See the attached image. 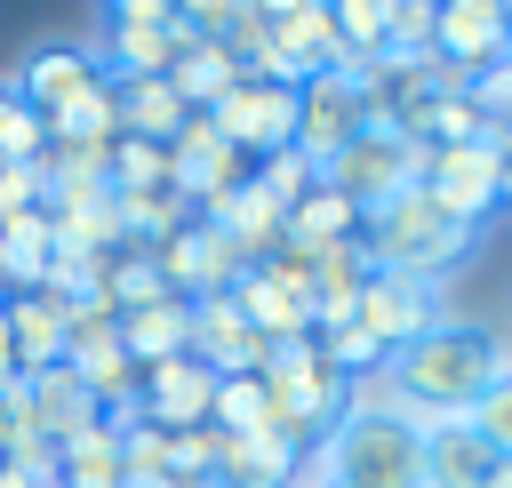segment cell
<instances>
[{
	"instance_id": "6da1fadb",
	"label": "cell",
	"mask_w": 512,
	"mask_h": 488,
	"mask_svg": "<svg viewBox=\"0 0 512 488\" xmlns=\"http://www.w3.org/2000/svg\"><path fill=\"white\" fill-rule=\"evenodd\" d=\"M392 384H400V400L408 408H432V416H464L488 384H496V368H488V328L480 320H432L424 336H408L392 360Z\"/></svg>"
},
{
	"instance_id": "7a4b0ae2",
	"label": "cell",
	"mask_w": 512,
	"mask_h": 488,
	"mask_svg": "<svg viewBox=\"0 0 512 488\" xmlns=\"http://www.w3.org/2000/svg\"><path fill=\"white\" fill-rule=\"evenodd\" d=\"M472 240H480V232H464L456 216H440L424 184H408V192H392L384 208H368V216H360V248H368V264H376V272L432 280V288H440V272H448V264H464V256H472Z\"/></svg>"
},
{
	"instance_id": "3957f363",
	"label": "cell",
	"mask_w": 512,
	"mask_h": 488,
	"mask_svg": "<svg viewBox=\"0 0 512 488\" xmlns=\"http://www.w3.org/2000/svg\"><path fill=\"white\" fill-rule=\"evenodd\" d=\"M328 472L336 488H424V432L416 416H336L328 424Z\"/></svg>"
},
{
	"instance_id": "277c9868",
	"label": "cell",
	"mask_w": 512,
	"mask_h": 488,
	"mask_svg": "<svg viewBox=\"0 0 512 488\" xmlns=\"http://www.w3.org/2000/svg\"><path fill=\"white\" fill-rule=\"evenodd\" d=\"M256 376H264V400H272V432H288L296 448L328 440V424L344 416V376L320 360V344H312V336L272 344Z\"/></svg>"
},
{
	"instance_id": "5b68a950",
	"label": "cell",
	"mask_w": 512,
	"mask_h": 488,
	"mask_svg": "<svg viewBox=\"0 0 512 488\" xmlns=\"http://www.w3.org/2000/svg\"><path fill=\"white\" fill-rule=\"evenodd\" d=\"M424 152H432V144H408V136H392V128H360V136L320 168V184L344 192V200L368 216V208H384L392 192H408V184L424 176Z\"/></svg>"
},
{
	"instance_id": "8992f818",
	"label": "cell",
	"mask_w": 512,
	"mask_h": 488,
	"mask_svg": "<svg viewBox=\"0 0 512 488\" xmlns=\"http://www.w3.org/2000/svg\"><path fill=\"white\" fill-rule=\"evenodd\" d=\"M208 120H216V136L256 168L264 152H288V144H296V88H288V80H232V88L208 104Z\"/></svg>"
},
{
	"instance_id": "52a82bcc",
	"label": "cell",
	"mask_w": 512,
	"mask_h": 488,
	"mask_svg": "<svg viewBox=\"0 0 512 488\" xmlns=\"http://www.w3.org/2000/svg\"><path fill=\"white\" fill-rule=\"evenodd\" d=\"M416 184H424V192H432V208H440V216H456L464 232H480V224L504 208V184H496V144H488V136H480V144H432Z\"/></svg>"
},
{
	"instance_id": "ba28073f",
	"label": "cell",
	"mask_w": 512,
	"mask_h": 488,
	"mask_svg": "<svg viewBox=\"0 0 512 488\" xmlns=\"http://www.w3.org/2000/svg\"><path fill=\"white\" fill-rule=\"evenodd\" d=\"M152 264H160V280H168V296H184V304H200V296H224L248 264H240V248L208 224V216H184L160 248H152Z\"/></svg>"
},
{
	"instance_id": "9c48e42d",
	"label": "cell",
	"mask_w": 512,
	"mask_h": 488,
	"mask_svg": "<svg viewBox=\"0 0 512 488\" xmlns=\"http://www.w3.org/2000/svg\"><path fill=\"white\" fill-rule=\"evenodd\" d=\"M360 128H368V112H360L352 72H312V80H296V152H304L312 168H328Z\"/></svg>"
},
{
	"instance_id": "30bf717a",
	"label": "cell",
	"mask_w": 512,
	"mask_h": 488,
	"mask_svg": "<svg viewBox=\"0 0 512 488\" xmlns=\"http://www.w3.org/2000/svg\"><path fill=\"white\" fill-rule=\"evenodd\" d=\"M432 320H440V288H432V280H408V272H368V280H360L352 328H360V336H376V344H384V360H392L408 336H424Z\"/></svg>"
},
{
	"instance_id": "8fae6325",
	"label": "cell",
	"mask_w": 512,
	"mask_h": 488,
	"mask_svg": "<svg viewBox=\"0 0 512 488\" xmlns=\"http://www.w3.org/2000/svg\"><path fill=\"white\" fill-rule=\"evenodd\" d=\"M432 56H440L448 72L480 80L488 64L512 56V24H504V8H496V0H440V8H432Z\"/></svg>"
},
{
	"instance_id": "7c38bea8",
	"label": "cell",
	"mask_w": 512,
	"mask_h": 488,
	"mask_svg": "<svg viewBox=\"0 0 512 488\" xmlns=\"http://www.w3.org/2000/svg\"><path fill=\"white\" fill-rule=\"evenodd\" d=\"M240 176H248V160L216 136V120H208V112H184V128L168 136V184L192 200V216H200L216 192H232Z\"/></svg>"
},
{
	"instance_id": "4fadbf2b",
	"label": "cell",
	"mask_w": 512,
	"mask_h": 488,
	"mask_svg": "<svg viewBox=\"0 0 512 488\" xmlns=\"http://www.w3.org/2000/svg\"><path fill=\"white\" fill-rule=\"evenodd\" d=\"M136 408H144L152 432H192L216 408V368H200L192 352H176V360H160V368L136 376Z\"/></svg>"
},
{
	"instance_id": "5bb4252c",
	"label": "cell",
	"mask_w": 512,
	"mask_h": 488,
	"mask_svg": "<svg viewBox=\"0 0 512 488\" xmlns=\"http://www.w3.org/2000/svg\"><path fill=\"white\" fill-rule=\"evenodd\" d=\"M192 32L168 16V8H144V16H112L104 24V48H96V64L112 72V80H160L168 64H176V48H184Z\"/></svg>"
},
{
	"instance_id": "9a60e30c",
	"label": "cell",
	"mask_w": 512,
	"mask_h": 488,
	"mask_svg": "<svg viewBox=\"0 0 512 488\" xmlns=\"http://www.w3.org/2000/svg\"><path fill=\"white\" fill-rule=\"evenodd\" d=\"M264 352H272V344L248 328V312L232 304V288L192 304V360H200V368H216V376H256Z\"/></svg>"
},
{
	"instance_id": "2e32d148",
	"label": "cell",
	"mask_w": 512,
	"mask_h": 488,
	"mask_svg": "<svg viewBox=\"0 0 512 488\" xmlns=\"http://www.w3.org/2000/svg\"><path fill=\"white\" fill-rule=\"evenodd\" d=\"M96 80H104L96 48H72V40H56V48H32V56H24V72H16L8 88H16V96L40 112V128H48V120H56V112H64L80 88H96Z\"/></svg>"
},
{
	"instance_id": "e0dca14e",
	"label": "cell",
	"mask_w": 512,
	"mask_h": 488,
	"mask_svg": "<svg viewBox=\"0 0 512 488\" xmlns=\"http://www.w3.org/2000/svg\"><path fill=\"white\" fill-rule=\"evenodd\" d=\"M200 216H208V224H216V232L240 248V264H264V256L280 248V232H288V208H280V200H272L256 176H240L232 192H216Z\"/></svg>"
},
{
	"instance_id": "ac0fdd59",
	"label": "cell",
	"mask_w": 512,
	"mask_h": 488,
	"mask_svg": "<svg viewBox=\"0 0 512 488\" xmlns=\"http://www.w3.org/2000/svg\"><path fill=\"white\" fill-rule=\"evenodd\" d=\"M416 432H424V488H480L496 448L464 424V416H432V408H408Z\"/></svg>"
},
{
	"instance_id": "d6986e66",
	"label": "cell",
	"mask_w": 512,
	"mask_h": 488,
	"mask_svg": "<svg viewBox=\"0 0 512 488\" xmlns=\"http://www.w3.org/2000/svg\"><path fill=\"white\" fill-rule=\"evenodd\" d=\"M0 312H8V344H16V376H40V368H64V312H72V304H56V296H40V288H16V296H0Z\"/></svg>"
},
{
	"instance_id": "ffe728a7",
	"label": "cell",
	"mask_w": 512,
	"mask_h": 488,
	"mask_svg": "<svg viewBox=\"0 0 512 488\" xmlns=\"http://www.w3.org/2000/svg\"><path fill=\"white\" fill-rule=\"evenodd\" d=\"M296 440L288 432H224V448H216V480L224 488H288V472H296Z\"/></svg>"
},
{
	"instance_id": "44dd1931",
	"label": "cell",
	"mask_w": 512,
	"mask_h": 488,
	"mask_svg": "<svg viewBox=\"0 0 512 488\" xmlns=\"http://www.w3.org/2000/svg\"><path fill=\"white\" fill-rule=\"evenodd\" d=\"M272 56H280V80H312V72H344V48H336V24L328 8H296L272 24Z\"/></svg>"
},
{
	"instance_id": "7402d4cb",
	"label": "cell",
	"mask_w": 512,
	"mask_h": 488,
	"mask_svg": "<svg viewBox=\"0 0 512 488\" xmlns=\"http://www.w3.org/2000/svg\"><path fill=\"white\" fill-rule=\"evenodd\" d=\"M232 304L248 312V328H256L264 344H296V336H312V304H304V296H288L264 264H248V272L232 280Z\"/></svg>"
},
{
	"instance_id": "603a6c76",
	"label": "cell",
	"mask_w": 512,
	"mask_h": 488,
	"mask_svg": "<svg viewBox=\"0 0 512 488\" xmlns=\"http://www.w3.org/2000/svg\"><path fill=\"white\" fill-rule=\"evenodd\" d=\"M120 344H128L136 376L160 368V360H176V352H192V304L184 296H160L144 312H120Z\"/></svg>"
},
{
	"instance_id": "cb8c5ba5",
	"label": "cell",
	"mask_w": 512,
	"mask_h": 488,
	"mask_svg": "<svg viewBox=\"0 0 512 488\" xmlns=\"http://www.w3.org/2000/svg\"><path fill=\"white\" fill-rule=\"evenodd\" d=\"M344 240H360V208H352L344 192L312 184V192L288 208V232H280V248H296V256H320V248H344Z\"/></svg>"
},
{
	"instance_id": "d4e9b609",
	"label": "cell",
	"mask_w": 512,
	"mask_h": 488,
	"mask_svg": "<svg viewBox=\"0 0 512 488\" xmlns=\"http://www.w3.org/2000/svg\"><path fill=\"white\" fill-rule=\"evenodd\" d=\"M56 488H128V464H120V432L96 416L88 432L56 440Z\"/></svg>"
},
{
	"instance_id": "484cf974",
	"label": "cell",
	"mask_w": 512,
	"mask_h": 488,
	"mask_svg": "<svg viewBox=\"0 0 512 488\" xmlns=\"http://www.w3.org/2000/svg\"><path fill=\"white\" fill-rule=\"evenodd\" d=\"M160 80H168V88L184 96V112H208V104H216V96H224V88L240 80V64H232V48H224V40H200V32H192V40L176 48V64H168Z\"/></svg>"
},
{
	"instance_id": "4316f807",
	"label": "cell",
	"mask_w": 512,
	"mask_h": 488,
	"mask_svg": "<svg viewBox=\"0 0 512 488\" xmlns=\"http://www.w3.org/2000/svg\"><path fill=\"white\" fill-rule=\"evenodd\" d=\"M48 144H80V152H112V144H120V88H112V72H104L96 88H80V96L48 120Z\"/></svg>"
},
{
	"instance_id": "83f0119b",
	"label": "cell",
	"mask_w": 512,
	"mask_h": 488,
	"mask_svg": "<svg viewBox=\"0 0 512 488\" xmlns=\"http://www.w3.org/2000/svg\"><path fill=\"white\" fill-rule=\"evenodd\" d=\"M0 264H8V296L48 280V264H56V224H48V208H24V216L0 224Z\"/></svg>"
},
{
	"instance_id": "f1b7e54d",
	"label": "cell",
	"mask_w": 512,
	"mask_h": 488,
	"mask_svg": "<svg viewBox=\"0 0 512 488\" xmlns=\"http://www.w3.org/2000/svg\"><path fill=\"white\" fill-rule=\"evenodd\" d=\"M320 8H328V24H336V48H344V72L392 48V16H400V0H320Z\"/></svg>"
},
{
	"instance_id": "f546056e",
	"label": "cell",
	"mask_w": 512,
	"mask_h": 488,
	"mask_svg": "<svg viewBox=\"0 0 512 488\" xmlns=\"http://www.w3.org/2000/svg\"><path fill=\"white\" fill-rule=\"evenodd\" d=\"M120 88V136H144V144H168L184 128V96L168 80H112Z\"/></svg>"
},
{
	"instance_id": "4dcf8cb0",
	"label": "cell",
	"mask_w": 512,
	"mask_h": 488,
	"mask_svg": "<svg viewBox=\"0 0 512 488\" xmlns=\"http://www.w3.org/2000/svg\"><path fill=\"white\" fill-rule=\"evenodd\" d=\"M104 192H176V184H168V144L120 136V144L104 152Z\"/></svg>"
},
{
	"instance_id": "1f68e13d",
	"label": "cell",
	"mask_w": 512,
	"mask_h": 488,
	"mask_svg": "<svg viewBox=\"0 0 512 488\" xmlns=\"http://www.w3.org/2000/svg\"><path fill=\"white\" fill-rule=\"evenodd\" d=\"M160 296H168V280H160L152 248H120V256L104 264V304H112V312H144V304H160Z\"/></svg>"
},
{
	"instance_id": "d6a6232c",
	"label": "cell",
	"mask_w": 512,
	"mask_h": 488,
	"mask_svg": "<svg viewBox=\"0 0 512 488\" xmlns=\"http://www.w3.org/2000/svg\"><path fill=\"white\" fill-rule=\"evenodd\" d=\"M216 432H264L272 424V400H264V376H216V408H208Z\"/></svg>"
},
{
	"instance_id": "836d02e7",
	"label": "cell",
	"mask_w": 512,
	"mask_h": 488,
	"mask_svg": "<svg viewBox=\"0 0 512 488\" xmlns=\"http://www.w3.org/2000/svg\"><path fill=\"white\" fill-rule=\"evenodd\" d=\"M40 144H48L40 112H32L16 88H0V168H16V160H40Z\"/></svg>"
},
{
	"instance_id": "e575fe53",
	"label": "cell",
	"mask_w": 512,
	"mask_h": 488,
	"mask_svg": "<svg viewBox=\"0 0 512 488\" xmlns=\"http://www.w3.org/2000/svg\"><path fill=\"white\" fill-rule=\"evenodd\" d=\"M248 176H256V184H264V192H272L280 208H296V200H304V192L320 184V168H312V160H304L296 144H288V152H264V160H256Z\"/></svg>"
},
{
	"instance_id": "d590c367",
	"label": "cell",
	"mask_w": 512,
	"mask_h": 488,
	"mask_svg": "<svg viewBox=\"0 0 512 488\" xmlns=\"http://www.w3.org/2000/svg\"><path fill=\"white\" fill-rule=\"evenodd\" d=\"M216 448H224V432H216V424L168 432V480H216Z\"/></svg>"
},
{
	"instance_id": "8d00e7d4",
	"label": "cell",
	"mask_w": 512,
	"mask_h": 488,
	"mask_svg": "<svg viewBox=\"0 0 512 488\" xmlns=\"http://www.w3.org/2000/svg\"><path fill=\"white\" fill-rule=\"evenodd\" d=\"M464 424H472V432H480L496 456H512V384H488V392L464 408Z\"/></svg>"
},
{
	"instance_id": "74e56055",
	"label": "cell",
	"mask_w": 512,
	"mask_h": 488,
	"mask_svg": "<svg viewBox=\"0 0 512 488\" xmlns=\"http://www.w3.org/2000/svg\"><path fill=\"white\" fill-rule=\"evenodd\" d=\"M232 8H248V16H264V24H280V16H296V8H312V0H232Z\"/></svg>"
},
{
	"instance_id": "f35d334b",
	"label": "cell",
	"mask_w": 512,
	"mask_h": 488,
	"mask_svg": "<svg viewBox=\"0 0 512 488\" xmlns=\"http://www.w3.org/2000/svg\"><path fill=\"white\" fill-rule=\"evenodd\" d=\"M144 8H168V0H104V16H144Z\"/></svg>"
},
{
	"instance_id": "ab89813d",
	"label": "cell",
	"mask_w": 512,
	"mask_h": 488,
	"mask_svg": "<svg viewBox=\"0 0 512 488\" xmlns=\"http://www.w3.org/2000/svg\"><path fill=\"white\" fill-rule=\"evenodd\" d=\"M16 376V344H8V312H0V384Z\"/></svg>"
},
{
	"instance_id": "60d3db41",
	"label": "cell",
	"mask_w": 512,
	"mask_h": 488,
	"mask_svg": "<svg viewBox=\"0 0 512 488\" xmlns=\"http://www.w3.org/2000/svg\"><path fill=\"white\" fill-rule=\"evenodd\" d=\"M480 488H512V456H496V464H488V480H480Z\"/></svg>"
},
{
	"instance_id": "b9f144b4",
	"label": "cell",
	"mask_w": 512,
	"mask_h": 488,
	"mask_svg": "<svg viewBox=\"0 0 512 488\" xmlns=\"http://www.w3.org/2000/svg\"><path fill=\"white\" fill-rule=\"evenodd\" d=\"M496 184H504V208H512V144L496 152Z\"/></svg>"
},
{
	"instance_id": "7bdbcfd3",
	"label": "cell",
	"mask_w": 512,
	"mask_h": 488,
	"mask_svg": "<svg viewBox=\"0 0 512 488\" xmlns=\"http://www.w3.org/2000/svg\"><path fill=\"white\" fill-rule=\"evenodd\" d=\"M176 488H224V480H176Z\"/></svg>"
},
{
	"instance_id": "ee69618b",
	"label": "cell",
	"mask_w": 512,
	"mask_h": 488,
	"mask_svg": "<svg viewBox=\"0 0 512 488\" xmlns=\"http://www.w3.org/2000/svg\"><path fill=\"white\" fill-rule=\"evenodd\" d=\"M424 8H440V0H424Z\"/></svg>"
},
{
	"instance_id": "f6af8a7d",
	"label": "cell",
	"mask_w": 512,
	"mask_h": 488,
	"mask_svg": "<svg viewBox=\"0 0 512 488\" xmlns=\"http://www.w3.org/2000/svg\"><path fill=\"white\" fill-rule=\"evenodd\" d=\"M504 24H512V8H504Z\"/></svg>"
},
{
	"instance_id": "bcb514c9",
	"label": "cell",
	"mask_w": 512,
	"mask_h": 488,
	"mask_svg": "<svg viewBox=\"0 0 512 488\" xmlns=\"http://www.w3.org/2000/svg\"><path fill=\"white\" fill-rule=\"evenodd\" d=\"M496 8H512V0H496Z\"/></svg>"
}]
</instances>
